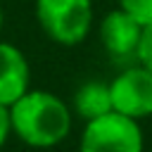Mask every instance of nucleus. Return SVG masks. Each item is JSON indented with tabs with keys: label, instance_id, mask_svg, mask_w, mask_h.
<instances>
[{
	"label": "nucleus",
	"instance_id": "nucleus-3",
	"mask_svg": "<svg viewBox=\"0 0 152 152\" xmlns=\"http://www.w3.org/2000/svg\"><path fill=\"white\" fill-rule=\"evenodd\" d=\"M145 133L140 121L119 112H107L86 121L78 140V152H142Z\"/></svg>",
	"mask_w": 152,
	"mask_h": 152
},
{
	"label": "nucleus",
	"instance_id": "nucleus-7",
	"mask_svg": "<svg viewBox=\"0 0 152 152\" xmlns=\"http://www.w3.org/2000/svg\"><path fill=\"white\" fill-rule=\"evenodd\" d=\"M71 112L83 119V121H93L107 112H112V93H109V83L100 81V78H90L86 83H81L74 93L71 100Z\"/></svg>",
	"mask_w": 152,
	"mask_h": 152
},
{
	"label": "nucleus",
	"instance_id": "nucleus-2",
	"mask_svg": "<svg viewBox=\"0 0 152 152\" xmlns=\"http://www.w3.org/2000/svg\"><path fill=\"white\" fill-rule=\"evenodd\" d=\"M36 21L52 43L74 48L93 28V0H36Z\"/></svg>",
	"mask_w": 152,
	"mask_h": 152
},
{
	"label": "nucleus",
	"instance_id": "nucleus-1",
	"mask_svg": "<svg viewBox=\"0 0 152 152\" xmlns=\"http://www.w3.org/2000/svg\"><path fill=\"white\" fill-rule=\"evenodd\" d=\"M12 133L33 150H50L66 140L74 126L71 107L50 90H26L12 107Z\"/></svg>",
	"mask_w": 152,
	"mask_h": 152
},
{
	"label": "nucleus",
	"instance_id": "nucleus-5",
	"mask_svg": "<svg viewBox=\"0 0 152 152\" xmlns=\"http://www.w3.org/2000/svg\"><path fill=\"white\" fill-rule=\"evenodd\" d=\"M140 36H142V24L121 7L107 12L100 21V40L107 55L116 62H135Z\"/></svg>",
	"mask_w": 152,
	"mask_h": 152
},
{
	"label": "nucleus",
	"instance_id": "nucleus-6",
	"mask_svg": "<svg viewBox=\"0 0 152 152\" xmlns=\"http://www.w3.org/2000/svg\"><path fill=\"white\" fill-rule=\"evenodd\" d=\"M31 90V64L21 48L0 40V104L12 107Z\"/></svg>",
	"mask_w": 152,
	"mask_h": 152
},
{
	"label": "nucleus",
	"instance_id": "nucleus-9",
	"mask_svg": "<svg viewBox=\"0 0 152 152\" xmlns=\"http://www.w3.org/2000/svg\"><path fill=\"white\" fill-rule=\"evenodd\" d=\"M135 62L142 64V66H147L152 71V24L142 26V36H140V43H138Z\"/></svg>",
	"mask_w": 152,
	"mask_h": 152
},
{
	"label": "nucleus",
	"instance_id": "nucleus-8",
	"mask_svg": "<svg viewBox=\"0 0 152 152\" xmlns=\"http://www.w3.org/2000/svg\"><path fill=\"white\" fill-rule=\"evenodd\" d=\"M116 2H119V7L124 12L135 17L142 26L152 24V0H116Z\"/></svg>",
	"mask_w": 152,
	"mask_h": 152
},
{
	"label": "nucleus",
	"instance_id": "nucleus-11",
	"mask_svg": "<svg viewBox=\"0 0 152 152\" xmlns=\"http://www.w3.org/2000/svg\"><path fill=\"white\" fill-rule=\"evenodd\" d=\"M2 24H5V14H2V7H0V33H2Z\"/></svg>",
	"mask_w": 152,
	"mask_h": 152
},
{
	"label": "nucleus",
	"instance_id": "nucleus-10",
	"mask_svg": "<svg viewBox=\"0 0 152 152\" xmlns=\"http://www.w3.org/2000/svg\"><path fill=\"white\" fill-rule=\"evenodd\" d=\"M10 135H14V133H12V116H10V107L0 104V147L10 140Z\"/></svg>",
	"mask_w": 152,
	"mask_h": 152
},
{
	"label": "nucleus",
	"instance_id": "nucleus-4",
	"mask_svg": "<svg viewBox=\"0 0 152 152\" xmlns=\"http://www.w3.org/2000/svg\"><path fill=\"white\" fill-rule=\"evenodd\" d=\"M112 109L142 121L152 116V71L142 64H128L109 81Z\"/></svg>",
	"mask_w": 152,
	"mask_h": 152
}]
</instances>
